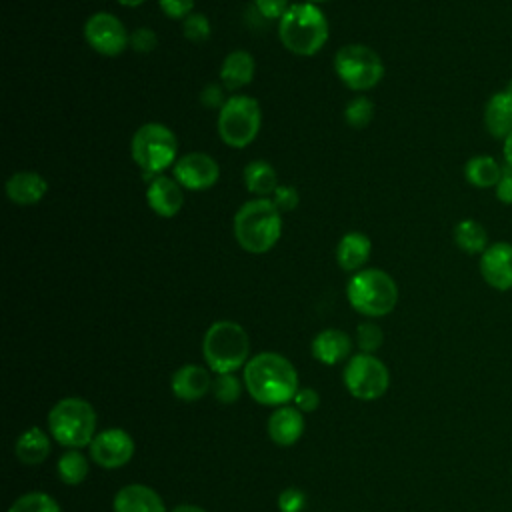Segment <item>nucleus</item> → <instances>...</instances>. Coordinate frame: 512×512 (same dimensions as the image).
<instances>
[{"label": "nucleus", "mask_w": 512, "mask_h": 512, "mask_svg": "<svg viewBox=\"0 0 512 512\" xmlns=\"http://www.w3.org/2000/svg\"><path fill=\"white\" fill-rule=\"evenodd\" d=\"M306 506V494L294 486L284 488L278 494V508L280 512H302V508Z\"/></svg>", "instance_id": "nucleus-36"}, {"label": "nucleus", "mask_w": 512, "mask_h": 512, "mask_svg": "<svg viewBox=\"0 0 512 512\" xmlns=\"http://www.w3.org/2000/svg\"><path fill=\"white\" fill-rule=\"evenodd\" d=\"M160 10L172 20H184L192 14L194 0H158Z\"/></svg>", "instance_id": "nucleus-39"}, {"label": "nucleus", "mask_w": 512, "mask_h": 512, "mask_svg": "<svg viewBox=\"0 0 512 512\" xmlns=\"http://www.w3.org/2000/svg\"><path fill=\"white\" fill-rule=\"evenodd\" d=\"M112 508L114 512H166L160 494L144 484L122 486L112 500Z\"/></svg>", "instance_id": "nucleus-20"}, {"label": "nucleus", "mask_w": 512, "mask_h": 512, "mask_svg": "<svg viewBox=\"0 0 512 512\" xmlns=\"http://www.w3.org/2000/svg\"><path fill=\"white\" fill-rule=\"evenodd\" d=\"M118 4H122V6H128V8H136V6H140V4H144L146 0H116Z\"/></svg>", "instance_id": "nucleus-44"}, {"label": "nucleus", "mask_w": 512, "mask_h": 512, "mask_svg": "<svg viewBox=\"0 0 512 512\" xmlns=\"http://www.w3.org/2000/svg\"><path fill=\"white\" fill-rule=\"evenodd\" d=\"M8 512H62V510H60V504L50 494L32 490V492L18 496L10 504Z\"/></svg>", "instance_id": "nucleus-29"}, {"label": "nucleus", "mask_w": 512, "mask_h": 512, "mask_svg": "<svg viewBox=\"0 0 512 512\" xmlns=\"http://www.w3.org/2000/svg\"><path fill=\"white\" fill-rule=\"evenodd\" d=\"M252 400L262 406H284L298 392V372L294 364L278 352H260L252 356L242 374Z\"/></svg>", "instance_id": "nucleus-1"}, {"label": "nucleus", "mask_w": 512, "mask_h": 512, "mask_svg": "<svg viewBox=\"0 0 512 512\" xmlns=\"http://www.w3.org/2000/svg\"><path fill=\"white\" fill-rule=\"evenodd\" d=\"M494 194L498 198L500 204H506V206H512V168H504V174L502 178L498 180V184L494 186Z\"/></svg>", "instance_id": "nucleus-41"}, {"label": "nucleus", "mask_w": 512, "mask_h": 512, "mask_svg": "<svg viewBox=\"0 0 512 512\" xmlns=\"http://www.w3.org/2000/svg\"><path fill=\"white\" fill-rule=\"evenodd\" d=\"M232 232L244 252L266 254L280 240L282 212L276 208L272 198L248 200L236 210Z\"/></svg>", "instance_id": "nucleus-2"}, {"label": "nucleus", "mask_w": 512, "mask_h": 512, "mask_svg": "<svg viewBox=\"0 0 512 512\" xmlns=\"http://www.w3.org/2000/svg\"><path fill=\"white\" fill-rule=\"evenodd\" d=\"M304 426V414L296 406L284 404L270 414L266 422V432L274 444L288 448L300 440V436L304 434Z\"/></svg>", "instance_id": "nucleus-17"}, {"label": "nucleus", "mask_w": 512, "mask_h": 512, "mask_svg": "<svg viewBox=\"0 0 512 512\" xmlns=\"http://www.w3.org/2000/svg\"><path fill=\"white\" fill-rule=\"evenodd\" d=\"M310 350L318 362L334 366V364L350 358L352 338L348 336V332H344L340 328H326V330H320L312 338Z\"/></svg>", "instance_id": "nucleus-19"}, {"label": "nucleus", "mask_w": 512, "mask_h": 512, "mask_svg": "<svg viewBox=\"0 0 512 512\" xmlns=\"http://www.w3.org/2000/svg\"><path fill=\"white\" fill-rule=\"evenodd\" d=\"M454 244L470 256H480L490 246L486 228L474 218H464L454 226Z\"/></svg>", "instance_id": "nucleus-27"}, {"label": "nucleus", "mask_w": 512, "mask_h": 512, "mask_svg": "<svg viewBox=\"0 0 512 512\" xmlns=\"http://www.w3.org/2000/svg\"><path fill=\"white\" fill-rule=\"evenodd\" d=\"M50 450H52V442L48 434L38 426L26 428L16 438V444H14V454L24 466L42 464L50 456Z\"/></svg>", "instance_id": "nucleus-24"}, {"label": "nucleus", "mask_w": 512, "mask_h": 512, "mask_svg": "<svg viewBox=\"0 0 512 512\" xmlns=\"http://www.w3.org/2000/svg\"><path fill=\"white\" fill-rule=\"evenodd\" d=\"M262 126V110L256 98L248 94H234L218 110V136L230 148L250 146Z\"/></svg>", "instance_id": "nucleus-8"}, {"label": "nucleus", "mask_w": 512, "mask_h": 512, "mask_svg": "<svg viewBox=\"0 0 512 512\" xmlns=\"http://www.w3.org/2000/svg\"><path fill=\"white\" fill-rule=\"evenodd\" d=\"M84 40L100 56L116 58L130 46L122 20L110 12H94L84 22Z\"/></svg>", "instance_id": "nucleus-11"}, {"label": "nucleus", "mask_w": 512, "mask_h": 512, "mask_svg": "<svg viewBox=\"0 0 512 512\" xmlns=\"http://www.w3.org/2000/svg\"><path fill=\"white\" fill-rule=\"evenodd\" d=\"M342 382L348 394H352L356 400L372 402L386 394L390 386V372L374 354L358 352L348 358L342 372Z\"/></svg>", "instance_id": "nucleus-10"}, {"label": "nucleus", "mask_w": 512, "mask_h": 512, "mask_svg": "<svg viewBox=\"0 0 512 512\" xmlns=\"http://www.w3.org/2000/svg\"><path fill=\"white\" fill-rule=\"evenodd\" d=\"M158 46V36L152 28L148 26H140L130 34V48L140 52V54H148Z\"/></svg>", "instance_id": "nucleus-34"}, {"label": "nucleus", "mask_w": 512, "mask_h": 512, "mask_svg": "<svg viewBox=\"0 0 512 512\" xmlns=\"http://www.w3.org/2000/svg\"><path fill=\"white\" fill-rule=\"evenodd\" d=\"M502 154L508 168H512V132L502 140Z\"/></svg>", "instance_id": "nucleus-42"}, {"label": "nucleus", "mask_w": 512, "mask_h": 512, "mask_svg": "<svg viewBox=\"0 0 512 512\" xmlns=\"http://www.w3.org/2000/svg\"><path fill=\"white\" fill-rule=\"evenodd\" d=\"M348 304L362 316L380 318L398 304L396 280L380 268H362L346 284Z\"/></svg>", "instance_id": "nucleus-6"}, {"label": "nucleus", "mask_w": 512, "mask_h": 512, "mask_svg": "<svg viewBox=\"0 0 512 512\" xmlns=\"http://www.w3.org/2000/svg\"><path fill=\"white\" fill-rule=\"evenodd\" d=\"M502 174H504V168L498 164L496 158H492L488 154H476V156L468 158L464 164L466 182L480 190L494 188L498 184V180L502 178Z\"/></svg>", "instance_id": "nucleus-25"}, {"label": "nucleus", "mask_w": 512, "mask_h": 512, "mask_svg": "<svg viewBox=\"0 0 512 512\" xmlns=\"http://www.w3.org/2000/svg\"><path fill=\"white\" fill-rule=\"evenodd\" d=\"M374 118V104L368 96L352 98L344 108V120L352 128H366Z\"/></svg>", "instance_id": "nucleus-30"}, {"label": "nucleus", "mask_w": 512, "mask_h": 512, "mask_svg": "<svg viewBox=\"0 0 512 512\" xmlns=\"http://www.w3.org/2000/svg\"><path fill=\"white\" fill-rule=\"evenodd\" d=\"M294 406L302 412V414H310L316 412L320 406V394L314 388H298L296 396H294Z\"/></svg>", "instance_id": "nucleus-40"}, {"label": "nucleus", "mask_w": 512, "mask_h": 512, "mask_svg": "<svg viewBox=\"0 0 512 512\" xmlns=\"http://www.w3.org/2000/svg\"><path fill=\"white\" fill-rule=\"evenodd\" d=\"M334 72L346 88L366 92L384 78V62L366 44H346L334 56Z\"/></svg>", "instance_id": "nucleus-9"}, {"label": "nucleus", "mask_w": 512, "mask_h": 512, "mask_svg": "<svg viewBox=\"0 0 512 512\" xmlns=\"http://www.w3.org/2000/svg\"><path fill=\"white\" fill-rule=\"evenodd\" d=\"M242 180L246 190L256 198H268L278 188V174L274 166L266 160H252L242 170Z\"/></svg>", "instance_id": "nucleus-26"}, {"label": "nucleus", "mask_w": 512, "mask_h": 512, "mask_svg": "<svg viewBox=\"0 0 512 512\" xmlns=\"http://www.w3.org/2000/svg\"><path fill=\"white\" fill-rule=\"evenodd\" d=\"M210 32H212L210 20L200 12H192L190 16H186L182 20V34L186 40H190L194 44H202L204 40H208Z\"/></svg>", "instance_id": "nucleus-33"}, {"label": "nucleus", "mask_w": 512, "mask_h": 512, "mask_svg": "<svg viewBox=\"0 0 512 512\" xmlns=\"http://www.w3.org/2000/svg\"><path fill=\"white\" fill-rule=\"evenodd\" d=\"M306 2H312V4H318V2H328V0H306Z\"/></svg>", "instance_id": "nucleus-45"}, {"label": "nucleus", "mask_w": 512, "mask_h": 512, "mask_svg": "<svg viewBox=\"0 0 512 512\" xmlns=\"http://www.w3.org/2000/svg\"><path fill=\"white\" fill-rule=\"evenodd\" d=\"M372 252V242L362 232H346L336 246V262L344 272H358L366 266Z\"/></svg>", "instance_id": "nucleus-22"}, {"label": "nucleus", "mask_w": 512, "mask_h": 512, "mask_svg": "<svg viewBox=\"0 0 512 512\" xmlns=\"http://www.w3.org/2000/svg\"><path fill=\"white\" fill-rule=\"evenodd\" d=\"M256 62L248 50H232L220 66V84L234 92L242 86H248L254 80Z\"/></svg>", "instance_id": "nucleus-23"}, {"label": "nucleus", "mask_w": 512, "mask_h": 512, "mask_svg": "<svg viewBox=\"0 0 512 512\" xmlns=\"http://www.w3.org/2000/svg\"><path fill=\"white\" fill-rule=\"evenodd\" d=\"M172 174L184 190L202 192L218 182L220 166L206 152H188L178 156V160L172 166Z\"/></svg>", "instance_id": "nucleus-13"}, {"label": "nucleus", "mask_w": 512, "mask_h": 512, "mask_svg": "<svg viewBox=\"0 0 512 512\" xmlns=\"http://www.w3.org/2000/svg\"><path fill=\"white\" fill-rule=\"evenodd\" d=\"M242 384L236 374H216L212 382V394L220 404H234L240 398Z\"/></svg>", "instance_id": "nucleus-31"}, {"label": "nucleus", "mask_w": 512, "mask_h": 512, "mask_svg": "<svg viewBox=\"0 0 512 512\" xmlns=\"http://www.w3.org/2000/svg\"><path fill=\"white\" fill-rule=\"evenodd\" d=\"M250 354V338L234 320H216L202 338V356L216 374H234L244 368Z\"/></svg>", "instance_id": "nucleus-4"}, {"label": "nucleus", "mask_w": 512, "mask_h": 512, "mask_svg": "<svg viewBox=\"0 0 512 512\" xmlns=\"http://www.w3.org/2000/svg\"><path fill=\"white\" fill-rule=\"evenodd\" d=\"M170 512H206L202 506H196V504H180L176 508H172Z\"/></svg>", "instance_id": "nucleus-43"}, {"label": "nucleus", "mask_w": 512, "mask_h": 512, "mask_svg": "<svg viewBox=\"0 0 512 512\" xmlns=\"http://www.w3.org/2000/svg\"><path fill=\"white\" fill-rule=\"evenodd\" d=\"M382 342H384V332L376 322L366 320V322L358 324V328H356V346L360 348V352L374 354L376 350H380Z\"/></svg>", "instance_id": "nucleus-32"}, {"label": "nucleus", "mask_w": 512, "mask_h": 512, "mask_svg": "<svg viewBox=\"0 0 512 512\" xmlns=\"http://www.w3.org/2000/svg\"><path fill=\"white\" fill-rule=\"evenodd\" d=\"M252 8L264 20H278L280 22V18L286 14V10L290 6H288V0H254Z\"/></svg>", "instance_id": "nucleus-37"}, {"label": "nucleus", "mask_w": 512, "mask_h": 512, "mask_svg": "<svg viewBox=\"0 0 512 512\" xmlns=\"http://www.w3.org/2000/svg\"><path fill=\"white\" fill-rule=\"evenodd\" d=\"M330 36L326 14L312 2L292 4L278 22L282 46L296 56H314Z\"/></svg>", "instance_id": "nucleus-3"}, {"label": "nucleus", "mask_w": 512, "mask_h": 512, "mask_svg": "<svg viewBox=\"0 0 512 512\" xmlns=\"http://www.w3.org/2000/svg\"><path fill=\"white\" fill-rule=\"evenodd\" d=\"M146 202L154 214L172 218L184 206V188L176 182V178L158 174L146 186Z\"/></svg>", "instance_id": "nucleus-15"}, {"label": "nucleus", "mask_w": 512, "mask_h": 512, "mask_svg": "<svg viewBox=\"0 0 512 512\" xmlns=\"http://www.w3.org/2000/svg\"><path fill=\"white\" fill-rule=\"evenodd\" d=\"M224 86L222 84H206L202 90H200V104L204 108H210V110H220L224 104H226V96H224Z\"/></svg>", "instance_id": "nucleus-38"}, {"label": "nucleus", "mask_w": 512, "mask_h": 512, "mask_svg": "<svg viewBox=\"0 0 512 512\" xmlns=\"http://www.w3.org/2000/svg\"><path fill=\"white\" fill-rule=\"evenodd\" d=\"M506 88H508V90H512V80H510V84H508V86H506Z\"/></svg>", "instance_id": "nucleus-46"}, {"label": "nucleus", "mask_w": 512, "mask_h": 512, "mask_svg": "<svg viewBox=\"0 0 512 512\" xmlns=\"http://www.w3.org/2000/svg\"><path fill=\"white\" fill-rule=\"evenodd\" d=\"M482 120L492 138L504 140L512 132V90L494 92L484 104Z\"/></svg>", "instance_id": "nucleus-21"}, {"label": "nucleus", "mask_w": 512, "mask_h": 512, "mask_svg": "<svg viewBox=\"0 0 512 512\" xmlns=\"http://www.w3.org/2000/svg\"><path fill=\"white\" fill-rule=\"evenodd\" d=\"M214 378L210 370L200 364H184L170 378L172 394L182 402H196L212 390Z\"/></svg>", "instance_id": "nucleus-16"}, {"label": "nucleus", "mask_w": 512, "mask_h": 512, "mask_svg": "<svg viewBox=\"0 0 512 512\" xmlns=\"http://www.w3.org/2000/svg\"><path fill=\"white\" fill-rule=\"evenodd\" d=\"M176 154V134L160 122H146L132 134L130 156L146 176L154 178L162 174V170L174 166L178 160Z\"/></svg>", "instance_id": "nucleus-7"}, {"label": "nucleus", "mask_w": 512, "mask_h": 512, "mask_svg": "<svg viewBox=\"0 0 512 512\" xmlns=\"http://www.w3.org/2000/svg\"><path fill=\"white\" fill-rule=\"evenodd\" d=\"M134 438L124 428H106L88 446L90 458L104 470H118L134 456Z\"/></svg>", "instance_id": "nucleus-12"}, {"label": "nucleus", "mask_w": 512, "mask_h": 512, "mask_svg": "<svg viewBox=\"0 0 512 512\" xmlns=\"http://www.w3.org/2000/svg\"><path fill=\"white\" fill-rule=\"evenodd\" d=\"M478 270L490 288L498 292L512 290V242H492L480 254Z\"/></svg>", "instance_id": "nucleus-14"}, {"label": "nucleus", "mask_w": 512, "mask_h": 512, "mask_svg": "<svg viewBox=\"0 0 512 512\" xmlns=\"http://www.w3.org/2000/svg\"><path fill=\"white\" fill-rule=\"evenodd\" d=\"M96 410L78 396L58 400L48 412V432L64 448H84L96 436Z\"/></svg>", "instance_id": "nucleus-5"}, {"label": "nucleus", "mask_w": 512, "mask_h": 512, "mask_svg": "<svg viewBox=\"0 0 512 512\" xmlns=\"http://www.w3.org/2000/svg\"><path fill=\"white\" fill-rule=\"evenodd\" d=\"M88 470H90V464H88V458L78 450V448H68L60 458H58V464H56V472H58V478L68 484V486H78L86 480L88 476Z\"/></svg>", "instance_id": "nucleus-28"}, {"label": "nucleus", "mask_w": 512, "mask_h": 512, "mask_svg": "<svg viewBox=\"0 0 512 512\" xmlns=\"http://www.w3.org/2000/svg\"><path fill=\"white\" fill-rule=\"evenodd\" d=\"M4 190L12 204L34 206L46 196L48 182L42 174H38L34 170H18L6 180Z\"/></svg>", "instance_id": "nucleus-18"}, {"label": "nucleus", "mask_w": 512, "mask_h": 512, "mask_svg": "<svg viewBox=\"0 0 512 512\" xmlns=\"http://www.w3.org/2000/svg\"><path fill=\"white\" fill-rule=\"evenodd\" d=\"M272 202L280 212H292L300 202V194L290 184H278V188L272 194Z\"/></svg>", "instance_id": "nucleus-35"}]
</instances>
